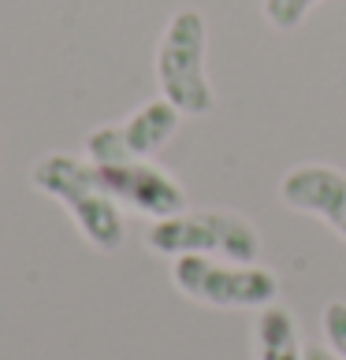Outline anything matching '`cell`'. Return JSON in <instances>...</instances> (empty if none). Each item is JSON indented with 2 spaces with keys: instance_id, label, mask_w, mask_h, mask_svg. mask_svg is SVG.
<instances>
[{
  "instance_id": "cell-1",
  "label": "cell",
  "mask_w": 346,
  "mask_h": 360,
  "mask_svg": "<svg viewBox=\"0 0 346 360\" xmlns=\"http://www.w3.org/2000/svg\"><path fill=\"white\" fill-rule=\"evenodd\" d=\"M30 182H34V190L56 197L71 212L78 231L97 249L112 252L123 245V216H119L112 193L101 186L93 164H82L71 153H49L34 164Z\"/></svg>"
},
{
  "instance_id": "cell-2",
  "label": "cell",
  "mask_w": 346,
  "mask_h": 360,
  "mask_svg": "<svg viewBox=\"0 0 346 360\" xmlns=\"http://www.w3.org/2000/svg\"><path fill=\"white\" fill-rule=\"evenodd\" d=\"M205 15L194 8H183L164 26V37L156 45V82L168 104H175L183 115H209L216 108V93L205 75Z\"/></svg>"
},
{
  "instance_id": "cell-3",
  "label": "cell",
  "mask_w": 346,
  "mask_h": 360,
  "mask_svg": "<svg viewBox=\"0 0 346 360\" xmlns=\"http://www.w3.org/2000/svg\"><path fill=\"white\" fill-rule=\"evenodd\" d=\"M149 249L164 257H228L235 264H254L261 252V234L235 212L202 208L161 219L149 231Z\"/></svg>"
},
{
  "instance_id": "cell-4",
  "label": "cell",
  "mask_w": 346,
  "mask_h": 360,
  "mask_svg": "<svg viewBox=\"0 0 346 360\" xmlns=\"http://www.w3.org/2000/svg\"><path fill=\"white\" fill-rule=\"evenodd\" d=\"M171 283L190 301L212 309H268L279 293V278L257 264H216L209 257H179Z\"/></svg>"
},
{
  "instance_id": "cell-5",
  "label": "cell",
  "mask_w": 346,
  "mask_h": 360,
  "mask_svg": "<svg viewBox=\"0 0 346 360\" xmlns=\"http://www.w3.org/2000/svg\"><path fill=\"white\" fill-rule=\"evenodd\" d=\"M179 108L161 101H149L135 115H127L123 123L97 127L86 138V153L93 164H135V160H149L171 141L179 130Z\"/></svg>"
},
{
  "instance_id": "cell-6",
  "label": "cell",
  "mask_w": 346,
  "mask_h": 360,
  "mask_svg": "<svg viewBox=\"0 0 346 360\" xmlns=\"http://www.w3.org/2000/svg\"><path fill=\"white\" fill-rule=\"evenodd\" d=\"M97 167L101 186L112 193V201L127 205L153 219H171L186 212V193L183 186L168 175V171L153 167L149 160H135V164H93Z\"/></svg>"
},
{
  "instance_id": "cell-7",
  "label": "cell",
  "mask_w": 346,
  "mask_h": 360,
  "mask_svg": "<svg viewBox=\"0 0 346 360\" xmlns=\"http://www.w3.org/2000/svg\"><path fill=\"white\" fill-rule=\"evenodd\" d=\"M279 197L295 212L324 219L346 242V175L339 167H328V164L290 167L283 175V186H279Z\"/></svg>"
},
{
  "instance_id": "cell-8",
  "label": "cell",
  "mask_w": 346,
  "mask_h": 360,
  "mask_svg": "<svg viewBox=\"0 0 346 360\" xmlns=\"http://www.w3.org/2000/svg\"><path fill=\"white\" fill-rule=\"evenodd\" d=\"M254 345H257V360H302L295 316L279 309V304H268L254 327Z\"/></svg>"
},
{
  "instance_id": "cell-9",
  "label": "cell",
  "mask_w": 346,
  "mask_h": 360,
  "mask_svg": "<svg viewBox=\"0 0 346 360\" xmlns=\"http://www.w3.org/2000/svg\"><path fill=\"white\" fill-rule=\"evenodd\" d=\"M313 4H321V0H264L261 8H264V19H268L279 34H290L305 22Z\"/></svg>"
},
{
  "instance_id": "cell-10",
  "label": "cell",
  "mask_w": 346,
  "mask_h": 360,
  "mask_svg": "<svg viewBox=\"0 0 346 360\" xmlns=\"http://www.w3.org/2000/svg\"><path fill=\"white\" fill-rule=\"evenodd\" d=\"M321 327H324V338L328 345L335 349L339 356H346V301H331L324 316H321Z\"/></svg>"
},
{
  "instance_id": "cell-11",
  "label": "cell",
  "mask_w": 346,
  "mask_h": 360,
  "mask_svg": "<svg viewBox=\"0 0 346 360\" xmlns=\"http://www.w3.org/2000/svg\"><path fill=\"white\" fill-rule=\"evenodd\" d=\"M302 360H346V356H339L335 349H321V345H305Z\"/></svg>"
}]
</instances>
